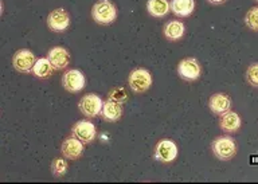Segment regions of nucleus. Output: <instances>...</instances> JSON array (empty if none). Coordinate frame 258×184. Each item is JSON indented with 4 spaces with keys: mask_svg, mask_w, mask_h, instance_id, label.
<instances>
[{
    "mask_svg": "<svg viewBox=\"0 0 258 184\" xmlns=\"http://www.w3.org/2000/svg\"><path fill=\"white\" fill-rule=\"evenodd\" d=\"M155 159L159 163L168 164L177 157V147L171 139H161L155 147Z\"/></svg>",
    "mask_w": 258,
    "mask_h": 184,
    "instance_id": "39448f33",
    "label": "nucleus"
},
{
    "mask_svg": "<svg viewBox=\"0 0 258 184\" xmlns=\"http://www.w3.org/2000/svg\"><path fill=\"white\" fill-rule=\"evenodd\" d=\"M68 163L62 157H56L54 159L51 163V172L55 175V176H62L64 173L68 172Z\"/></svg>",
    "mask_w": 258,
    "mask_h": 184,
    "instance_id": "4be33fe9",
    "label": "nucleus"
},
{
    "mask_svg": "<svg viewBox=\"0 0 258 184\" xmlns=\"http://www.w3.org/2000/svg\"><path fill=\"white\" fill-rule=\"evenodd\" d=\"M72 133L73 136L77 137V139L82 141L84 144H90V143L94 141V139H96L97 128L92 121L80 120L73 125Z\"/></svg>",
    "mask_w": 258,
    "mask_h": 184,
    "instance_id": "1a4fd4ad",
    "label": "nucleus"
},
{
    "mask_svg": "<svg viewBox=\"0 0 258 184\" xmlns=\"http://www.w3.org/2000/svg\"><path fill=\"white\" fill-rule=\"evenodd\" d=\"M211 149L215 157L222 161L231 160L237 155V144L233 137L221 136L217 137L211 144Z\"/></svg>",
    "mask_w": 258,
    "mask_h": 184,
    "instance_id": "f03ea898",
    "label": "nucleus"
},
{
    "mask_svg": "<svg viewBox=\"0 0 258 184\" xmlns=\"http://www.w3.org/2000/svg\"><path fill=\"white\" fill-rule=\"evenodd\" d=\"M195 10V0H171V11L177 18H188Z\"/></svg>",
    "mask_w": 258,
    "mask_h": 184,
    "instance_id": "a211bd4d",
    "label": "nucleus"
},
{
    "mask_svg": "<svg viewBox=\"0 0 258 184\" xmlns=\"http://www.w3.org/2000/svg\"><path fill=\"white\" fill-rule=\"evenodd\" d=\"M108 100L118 102V104H124L128 101V93L124 88H113L108 94Z\"/></svg>",
    "mask_w": 258,
    "mask_h": 184,
    "instance_id": "412c9836",
    "label": "nucleus"
},
{
    "mask_svg": "<svg viewBox=\"0 0 258 184\" xmlns=\"http://www.w3.org/2000/svg\"><path fill=\"white\" fill-rule=\"evenodd\" d=\"M101 117L106 122H116L122 117V104L114 102V101H105L102 110H101Z\"/></svg>",
    "mask_w": 258,
    "mask_h": 184,
    "instance_id": "4468645a",
    "label": "nucleus"
},
{
    "mask_svg": "<svg viewBox=\"0 0 258 184\" xmlns=\"http://www.w3.org/2000/svg\"><path fill=\"white\" fill-rule=\"evenodd\" d=\"M52 72H54V68H52L48 58H38L35 65H34V69H32V74L40 80L48 78L52 74Z\"/></svg>",
    "mask_w": 258,
    "mask_h": 184,
    "instance_id": "6ab92c4d",
    "label": "nucleus"
},
{
    "mask_svg": "<svg viewBox=\"0 0 258 184\" xmlns=\"http://www.w3.org/2000/svg\"><path fill=\"white\" fill-rule=\"evenodd\" d=\"M147 11L153 18H164L171 11V2L169 0H148Z\"/></svg>",
    "mask_w": 258,
    "mask_h": 184,
    "instance_id": "f3484780",
    "label": "nucleus"
},
{
    "mask_svg": "<svg viewBox=\"0 0 258 184\" xmlns=\"http://www.w3.org/2000/svg\"><path fill=\"white\" fill-rule=\"evenodd\" d=\"M102 106H104V101L101 100L100 96H97L94 93L85 94L78 102V109L88 118H94L98 114H101Z\"/></svg>",
    "mask_w": 258,
    "mask_h": 184,
    "instance_id": "20e7f679",
    "label": "nucleus"
},
{
    "mask_svg": "<svg viewBox=\"0 0 258 184\" xmlns=\"http://www.w3.org/2000/svg\"><path fill=\"white\" fill-rule=\"evenodd\" d=\"M177 74H179L181 80L192 82V81H197L201 77L202 66L195 58H191V56L184 58L177 65Z\"/></svg>",
    "mask_w": 258,
    "mask_h": 184,
    "instance_id": "423d86ee",
    "label": "nucleus"
},
{
    "mask_svg": "<svg viewBox=\"0 0 258 184\" xmlns=\"http://www.w3.org/2000/svg\"><path fill=\"white\" fill-rule=\"evenodd\" d=\"M48 28L54 32L66 31L70 26V15L64 8H56L52 10L47 16Z\"/></svg>",
    "mask_w": 258,
    "mask_h": 184,
    "instance_id": "9d476101",
    "label": "nucleus"
},
{
    "mask_svg": "<svg viewBox=\"0 0 258 184\" xmlns=\"http://www.w3.org/2000/svg\"><path fill=\"white\" fill-rule=\"evenodd\" d=\"M245 23L250 30L258 31V7H251L246 12Z\"/></svg>",
    "mask_w": 258,
    "mask_h": 184,
    "instance_id": "aec40b11",
    "label": "nucleus"
},
{
    "mask_svg": "<svg viewBox=\"0 0 258 184\" xmlns=\"http://www.w3.org/2000/svg\"><path fill=\"white\" fill-rule=\"evenodd\" d=\"M93 20L102 26H109L117 19V8L110 0H98L92 7Z\"/></svg>",
    "mask_w": 258,
    "mask_h": 184,
    "instance_id": "f257e3e1",
    "label": "nucleus"
},
{
    "mask_svg": "<svg viewBox=\"0 0 258 184\" xmlns=\"http://www.w3.org/2000/svg\"><path fill=\"white\" fill-rule=\"evenodd\" d=\"M207 2H210L211 4H223L226 0H207Z\"/></svg>",
    "mask_w": 258,
    "mask_h": 184,
    "instance_id": "b1692460",
    "label": "nucleus"
},
{
    "mask_svg": "<svg viewBox=\"0 0 258 184\" xmlns=\"http://www.w3.org/2000/svg\"><path fill=\"white\" fill-rule=\"evenodd\" d=\"M36 62L35 54L27 48H22L14 54L12 56V66L16 72L19 73H31L34 65Z\"/></svg>",
    "mask_w": 258,
    "mask_h": 184,
    "instance_id": "6e6552de",
    "label": "nucleus"
},
{
    "mask_svg": "<svg viewBox=\"0 0 258 184\" xmlns=\"http://www.w3.org/2000/svg\"><path fill=\"white\" fill-rule=\"evenodd\" d=\"M48 60L51 62L54 70H63L70 64V52L68 48L62 46H55L52 47L47 54Z\"/></svg>",
    "mask_w": 258,
    "mask_h": 184,
    "instance_id": "f8f14e48",
    "label": "nucleus"
},
{
    "mask_svg": "<svg viewBox=\"0 0 258 184\" xmlns=\"http://www.w3.org/2000/svg\"><path fill=\"white\" fill-rule=\"evenodd\" d=\"M246 80L247 84L251 85L253 88H258V62L251 64L246 72Z\"/></svg>",
    "mask_w": 258,
    "mask_h": 184,
    "instance_id": "5701e85b",
    "label": "nucleus"
},
{
    "mask_svg": "<svg viewBox=\"0 0 258 184\" xmlns=\"http://www.w3.org/2000/svg\"><path fill=\"white\" fill-rule=\"evenodd\" d=\"M84 143L78 140L77 137L70 136L68 139H64V141L62 143L60 152L64 156V159H68V160H77L84 153Z\"/></svg>",
    "mask_w": 258,
    "mask_h": 184,
    "instance_id": "9b49d317",
    "label": "nucleus"
},
{
    "mask_svg": "<svg viewBox=\"0 0 258 184\" xmlns=\"http://www.w3.org/2000/svg\"><path fill=\"white\" fill-rule=\"evenodd\" d=\"M128 84L132 92L144 93L152 86V74L144 68L133 69L128 77Z\"/></svg>",
    "mask_w": 258,
    "mask_h": 184,
    "instance_id": "7ed1b4c3",
    "label": "nucleus"
},
{
    "mask_svg": "<svg viewBox=\"0 0 258 184\" xmlns=\"http://www.w3.org/2000/svg\"><path fill=\"white\" fill-rule=\"evenodd\" d=\"M257 2H258V0H257Z\"/></svg>",
    "mask_w": 258,
    "mask_h": 184,
    "instance_id": "393cba45",
    "label": "nucleus"
},
{
    "mask_svg": "<svg viewBox=\"0 0 258 184\" xmlns=\"http://www.w3.org/2000/svg\"><path fill=\"white\" fill-rule=\"evenodd\" d=\"M219 127L226 133L238 132L239 128H241V117H239L238 113L233 112V110H229V112H226L225 114L221 116Z\"/></svg>",
    "mask_w": 258,
    "mask_h": 184,
    "instance_id": "2eb2a0df",
    "label": "nucleus"
},
{
    "mask_svg": "<svg viewBox=\"0 0 258 184\" xmlns=\"http://www.w3.org/2000/svg\"><path fill=\"white\" fill-rule=\"evenodd\" d=\"M85 85H86V77L78 69H70L62 77V86L64 90L70 93H78L84 90Z\"/></svg>",
    "mask_w": 258,
    "mask_h": 184,
    "instance_id": "0eeeda50",
    "label": "nucleus"
},
{
    "mask_svg": "<svg viewBox=\"0 0 258 184\" xmlns=\"http://www.w3.org/2000/svg\"><path fill=\"white\" fill-rule=\"evenodd\" d=\"M209 108L214 114L222 116L231 109V100L225 93H215L210 97Z\"/></svg>",
    "mask_w": 258,
    "mask_h": 184,
    "instance_id": "ddd939ff",
    "label": "nucleus"
},
{
    "mask_svg": "<svg viewBox=\"0 0 258 184\" xmlns=\"http://www.w3.org/2000/svg\"><path fill=\"white\" fill-rule=\"evenodd\" d=\"M163 34L171 42H177L184 36L185 26L181 23L180 20H169L163 28Z\"/></svg>",
    "mask_w": 258,
    "mask_h": 184,
    "instance_id": "dca6fc26",
    "label": "nucleus"
}]
</instances>
